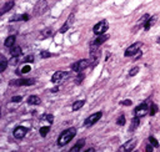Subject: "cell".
I'll return each mask as SVG.
<instances>
[{"mask_svg": "<svg viewBox=\"0 0 160 152\" xmlns=\"http://www.w3.org/2000/svg\"><path fill=\"white\" fill-rule=\"evenodd\" d=\"M75 135H76V128H74V127L66 128L58 137V146H65V145H68L75 137Z\"/></svg>", "mask_w": 160, "mask_h": 152, "instance_id": "6da1fadb", "label": "cell"}, {"mask_svg": "<svg viewBox=\"0 0 160 152\" xmlns=\"http://www.w3.org/2000/svg\"><path fill=\"white\" fill-rule=\"evenodd\" d=\"M91 60H89V59H82V60H79V61H76V62H74L72 65H71V70L74 71V72H81V71H84L86 67H89L90 65H91Z\"/></svg>", "mask_w": 160, "mask_h": 152, "instance_id": "7a4b0ae2", "label": "cell"}, {"mask_svg": "<svg viewBox=\"0 0 160 152\" xmlns=\"http://www.w3.org/2000/svg\"><path fill=\"white\" fill-rule=\"evenodd\" d=\"M108 27H109L108 21H106V20H101V21H99V22L92 27V32H94L95 35H102V34L106 32Z\"/></svg>", "mask_w": 160, "mask_h": 152, "instance_id": "3957f363", "label": "cell"}, {"mask_svg": "<svg viewBox=\"0 0 160 152\" xmlns=\"http://www.w3.org/2000/svg\"><path fill=\"white\" fill-rule=\"evenodd\" d=\"M48 9V2L46 0H39L35 6H34V16H40L42 15Z\"/></svg>", "mask_w": 160, "mask_h": 152, "instance_id": "277c9868", "label": "cell"}, {"mask_svg": "<svg viewBox=\"0 0 160 152\" xmlns=\"http://www.w3.org/2000/svg\"><path fill=\"white\" fill-rule=\"evenodd\" d=\"M69 76H70V72H68V71H56L51 77V82L60 83V82L65 81L66 78H69Z\"/></svg>", "mask_w": 160, "mask_h": 152, "instance_id": "5b68a950", "label": "cell"}, {"mask_svg": "<svg viewBox=\"0 0 160 152\" xmlns=\"http://www.w3.org/2000/svg\"><path fill=\"white\" fill-rule=\"evenodd\" d=\"M149 113V106H148V103H145V102H142V103H140V105H138L135 108H134V116H136V117H144L145 115H148Z\"/></svg>", "mask_w": 160, "mask_h": 152, "instance_id": "8992f818", "label": "cell"}, {"mask_svg": "<svg viewBox=\"0 0 160 152\" xmlns=\"http://www.w3.org/2000/svg\"><path fill=\"white\" fill-rule=\"evenodd\" d=\"M35 83L34 78H18V80H11L9 82L10 86H31Z\"/></svg>", "mask_w": 160, "mask_h": 152, "instance_id": "52a82bcc", "label": "cell"}, {"mask_svg": "<svg viewBox=\"0 0 160 152\" xmlns=\"http://www.w3.org/2000/svg\"><path fill=\"white\" fill-rule=\"evenodd\" d=\"M101 116H102V112H101V111L90 115V116L86 117V120L84 121V126H85V127H90V126H92L94 123H96V122L101 118Z\"/></svg>", "mask_w": 160, "mask_h": 152, "instance_id": "ba28073f", "label": "cell"}, {"mask_svg": "<svg viewBox=\"0 0 160 152\" xmlns=\"http://www.w3.org/2000/svg\"><path fill=\"white\" fill-rule=\"evenodd\" d=\"M142 46V44L141 42H135V44H132V45H130L126 50H125V56L126 57H130V56H134L135 54H138L139 51H140V47Z\"/></svg>", "mask_w": 160, "mask_h": 152, "instance_id": "9c48e42d", "label": "cell"}, {"mask_svg": "<svg viewBox=\"0 0 160 152\" xmlns=\"http://www.w3.org/2000/svg\"><path fill=\"white\" fill-rule=\"evenodd\" d=\"M26 132H28V128H26V127H24V126H18V127L14 128L12 136H14L16 140H21V138L25 137Z\"/></svg>", "mask_w": 160, "mask_h": 152, "instance_id": "30bf717a", "label": "cell"}, {"mask_svg": "<svg viewBox=\"0 0 160 152\" xmlns=\"http://www.w3.org/2000/svg\"><path fill=\"white\" fill-rule=\"evenodd\" d=\"M74 19H75V15L74 14H70L69 16H68V19H66V21L64 22V25L60 27V30H59V32H61V34H64V32H66L70 27H71V25H72V22H74Z\"/></svg>", "mask_w": 160, "mask_h": 152, "instance_id": "8fae6325", "label": "cell"}, {"mask_svg": "<svg viewBox=\"0 0 160 152\" xmlns=\"http://www.w3.org/2000/svg\"><path fill=\"white\" fill-rule=\"evenodd\" d=\"M135 147H136V140H135V138H132V140H129L128 142H125V143L119 148V151L129 152V151H132Z\"/></svg>", "mask_w": 160, "mask_h": 152, "instance_id": "7c38bea8", "label": "cell"}, {"mask_svg": "<svg viewBox=\"0 0 160 152\" xmlns=\"http://www.w3.org/2000/svg\"><path fill=\"white\" fill-rule=\"evenodd\" d=\"M109 39V35H106V34H102V35H98V37L91 42V44H94V45H96V46H100L101 44H104L106 40Z\"/></svg>", "mask_w": 160, "mask_h": 152, "instance_id": "4fadbf2b", "label": "cell"}, {"mask_svg": "<svg viewBox=\"0 0 160 152\" xmlns=\"http://www.w3.org/2000/svg\"><path fill=\"white\" fill-rule=\"evenodd\" d=\"M14 4H15V2H14L12 0H10V1H6V2L4 4V6L1 7V11H0V14H1V15H4V14H5V12H8L9 10H11V9L14 7Z\"/></svg>", "mask_w": 160, "mask_h": 152, "instance_id": "5bb4252c", "label": "cell"}, {"mask_svg": "<svg viewBox=\"0 0 160 152\" xmlns=\"http://www.w3.org/2000/svg\"><path fill=\"white\" fill-rule=\"evenodd\" d=\"M28 20H29V15H28V14L15 15V16H12V17L10 19L11 22H14V21H28Z\"/></svg>", "mask_w": 160, "mask_h": 152, "instance_id": "9a60e30c", "label": "cell"}, {"mask_svg": "<svg viewBox=\"0 0 160 152\" xmlns=\"http://www.w3.org/2000/svg\"><path fill=\"white\" fill-rule=\"evenodd\" d=\"M15 40H16L15 35H10V36H8V37L5 39L4 45H5L6 47H12V46H14V44H15Z\"/></svg>", "mask_w": 160, "mask_h": 152, "instance_id": "2e32d148", "label": "cell"}, {"mask_svg": "<svg viewBox=\"0 0 160 152\" xmlns=\"http://www.w3.org/2000/svg\"><path fill=\"white\" fill-rule=\"evenodd\" d=\"M28 103H29V105H40V103H41V100H40L39 96L31 95V96H29V98H28Z\"/></svg>", "mask_w": 160, "mask_h": 152, "instance_id": "e0dca14e", "label": "cell"}, {"mask_svg": "<svg viewBox=\"0 0 160 152\" xmlns=\"http://www.w3.org/2000/svg\"><path fill=\"white\" fill-rule=\"evenodd\" d=\"M84 145H85V140H84V138H82V140H79V141L76 142V145H75L74 147H71L70 152H78V151H81V148L84 147Z\"/></svg>", "mask_w": 160, "mask_h": 152, "instance_id": "ac0fdd59", "label": "cell"}, {"mask_svg": "<svg viewBox=\"0 0 160 152\" xmlns=\"http://www.w3.org/2000/svg\"><path fill=\"white\" fill-rule=\"evenodd\" d=\"M21 52H22V50H21L20 46H12L10 49V54H11L12 57H19L21 55Z\"/></svg>", "mask_w": 160, "mask_h": 152, "instance_id": "d6986e66", "label": "cell"}, {"mask_svg": "<svg viewBox=\"0 0 160 152\" xmlns=\"http://www.w3.org/2000/svg\"><path fill=\"white\" fill-rule=\"evenodd\" d=\"M139 125H140V117H136V116H135V117L131 120V125H130V127H129V131H130V132L135 131Z\"/></svg>", "mask_w": 160, "mask_h": 152, "instance_id": "ffe728a7", "label": "cell"}, {"mask_svg": "<svg viewBox=\"0 0 160 152\" xmlns=\"http://www.w3.org/2000/svg\"><path fill=\"white\" fill-rule=\"evenodd\" d=\"M6 67H8V60L4 55H1L0 56V72H4L6 70Z\"/></svg>", "mask_w": 160, "mask_h": 152, "instance_id": "44dd1931", "label": "cell"}, {"mask_svg": "<svg viewBox=\"0 0 160 152\" xmlns=\"http://www.w3.org/2000/svg\"><path fill=\"white\" fill-rule=\"evenodd\" d=\"M84 103H85V100H78V101H75V102L72 103L71 110H72V111H78V110H80V108L84 106Z\"/></svg>", "mask_w": 160, "mask_h": 152, "instance_id": "7402d4cb", "label": "cell"}, {"mask_svg": "<svg viewBox=\"0 0 160 152\" xmlns=\"http://www.w3.org/2000/svg\"><path fill=\"white\" fill-rule=\"evenodd\" d=\"M52 35V29L51 27H46L41 31V35H40V39H46V37H50Z\"/></svg>", "mask_w": 160, "mask_h": 152, "instance_id": "603a6c76", "label": "cell"}, {"mask_svg": "<svg viewBox=\"0 0 160 152\" xmlns=\"http://www.w3.org/2000/svg\"><path fill=\"white\" fill-rule=\"evenodd\" d=\"M155 19H156L155 16H152V17L150 16V17L146 20V22H145V25H144V29H145L146 31H148V30H150V27L154 25V22H155Z\"/></svg>", "mask_w": 160, "mask_h": 152, "instance_id": "cb8c5ba5", "label": "cell"}, {"mask_svg": "<svg viewBox=\"0 0 160 152\" xmlns=\"http://www.w3.org/2000/svg\"><path fill=\"white\" fill-rule=\"evenodd\" d=\"M30 70H31V66H30V65H25V66H22V67H21L20 70H18V71H16V74H18V75L28 74V72H29Z\"/></svg>", "mask_w": 160, "mask_h": 152, "instance_id": "d4e9b609", "label": "cell"}, {"mask_svg": "<svg viewBox=\"0 0 160 152\" xmlns=\"http://www.w3.org/2000/svg\"><path fill=\"white\" fill-rule=\"evenodd\" d=\"M158 110H159L158 106H156L155 103H151V105L149 106V115H150V116H154V115L158 112Z\"/></svg>", "mask_w": 160, "mask_h": 152, "instance_id": "484cf974", "label": "cell"}, {"mask_svg": "<svg viewBox=\"0 0 160 152\" xmlns=\"http://www.w3.org/2000/svg\"><path fill=\"white\" fill-rule=\"evenodd\" d=\"M49 130H50L49 126H44V127H41V128H40V135H41V137H45V136L48 135Z\"/></svg>", "mask_w": 160, "mask_h": 152, "instance_id": "4316f807", "label": "cell"}, {"mask_svg": "<svg viewBox=\"0 0 160 152\" xmlns=\"http://www.w3.org/2000/svg\"><path fill=\"white\" fill-rule=\"evenodd\" d=\"M149 143H151L154 147H159V142H158V140L154 136H150L149 137Z\"/></svg>", "mask_w": 160, "mask_h": 152, "instance_id": "83f0119b", "label": "cell"}, {"mask_svg": "<svg viewBox=\"0 0 160 152\" xmlns=\"http://www.w3.org/2000/svg\"><path fill=\"white\" fill-rule=\"evenodd\" d=\"M116 123H118L119 126H124V125H125V116H124V115L119 116L118 120H116Z\"/></svg>", "mask_w": 160, "mask_h": 152, "instance_id": "f1b7e54d", "label": "cell"}, {"mask_svg": "<svg viewBox=\"0 0 160 152\" xmlns=\"http://www.w3.org/2000/svg\"><path fill=\"white\" fill-rule=\"evenodd\" d=\"M42 118L46 120L49 123H52V122H54V116H52V115H49V113H48V115H44Z\"/></svg>", "mask_w": 160, "mask_h": 152, "instance_id": "f546056e", "label": "cell"}, {"mask_svg": "<svg viewBox=\"0 0 160 152\" xmlns=\"http://www.w3.org/2000/svg\"><path fill=\"white\" fill-rule=\"evenodd\" d=\"M138 72H139V67H138V66H135V67H132V69L129 71V76H135Z\"/></svg>", "mask_w": 160, "mask_h": 152, "instance_id": "4dcf8cb0", "label": "cell"}, {"mask_svg": "<svg viewBox=\"0 0 160 152\" xmlns=\"http://www.w3.org/2000/svg\"><path fill=\"white\" fill-rule=\"evenodd\" d=\"M84 77H85V76H84V74H80V72H79V75L76 76L75 82H76V83H81V81L84 80Z\"/></svg>", "mask_w": 160, "mask_h": 152, "instance_id": "1f68e13d", "label": "cell"}, {"mask_svg": "<svg viewBox=\"0 0 160 152\" xmlns=\"http://www.w3.org/2000/svg\"><path fill=\"white\" fill-rule=\"evenodd\" d=\"M40 56H41L42 59H48V57L51 56V54H50L49 51H41V52H40Z\"/></svg>", "mask_w": 160, "mask_h": 152, "instance_id": "d6a6232c", "label": "cell"}, {"mask_svg": "<svg viewBox=\"0 0 160 152\" xmlns=\"http://www.w3.org/2000/svg\"><path fill=\"white\" fill-rule=\"evenodd\" d=\"M131 100H122V101H120V105H122V106H131Z\"/></svg>", "mask_w": 160, "mask_h": 152, "instance_id": "836d02e7", "label": "cell"}, {"mask_svg": "<svg viewBox=\"0 0 160 152\" xmlns=\"http://www.w3.org/2000/svg\"><path fill=\"white\" fill-rule=\"evenodd\" d=\"M32 61H34V56L32 55H29V56H26L24 59V62H32Z\"/></svg>", "mask_w": 160, "mask_h": 152, "instance_id": "e575fe53", "label": "cell"}, {"mask_svg": "<svg viewBox=\"0 0 160 152\" xmlns=\"http://www.w3.org/2000/svg\"><path fill=\"white\" fill-rule=\"evenodd\" d=\"M21 100H22L21 96H14V97H11V102H20Z\"/></svg>", "mask_w": 160, "mask_h": 152, "instance_id": "d590c367", "label": "cell"}, {"mask_svg": "<svg viewBox=\"0 0 160 152\" xmlns=\"http://www.w3.org/2000/svg\"><path fill=\"white\" fill-rule=\"evenodd\" d=\"M152 148H154V146H152V145L150 143V145H148V146H146L145 151H148V152H149V151H152Z\"/></svg>", "mask_w": 160, "mask_h": 152, "instance_id": "8d00e7d4", "label": "cell"}, {"mask_svg": "<svg viewBox=\"0 0 160 152\" xmlns=\"http://www.w3.org/2000/svg\"><path fill=\"white\" fill-rule=\"evenodd\" d=\"M95 150L94 148H88V150H85V152H94Z\"/></svg>", "mask_w": 160, "mask_h": 152, "instance_id": "74e56055", "label": "cell"}, {"mask_svg": "<svg viewBox=\"0 0 160 152\" xmlns=\"http://www.w3.org/2000/svg\"><path fill=\"white\" fill-rule=\"evenodd\" d=\"M158 44H160V37H159V39H158Z\"/></svg>", "mask_w": 160, "mask_h": 152, "instance_id": "f35d334b", "label": "cell"}]
</instances>
